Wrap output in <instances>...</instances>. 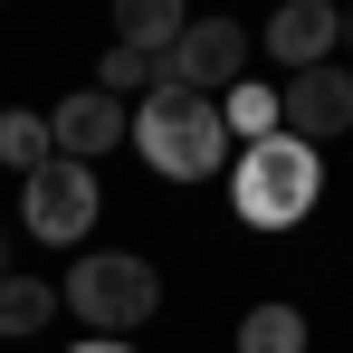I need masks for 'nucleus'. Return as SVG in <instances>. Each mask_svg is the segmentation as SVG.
Segmentation results:
<instances>
[{
	"instance_id": "nucleus-1",
	"label": "nucleus",
	"mask_w": 353,
	"mask_h": 353,
	"mask_svg": "<svg viewBox=\"0 0 353 353\" xmlns=\"http://www.w3.org/2000/svg\"><path fill=\"white\" fill-rule=\"evenodd\" d=\"M134 143H143V163L163 181H210L230 163V124H220L210 96H191V86H153L143 115H134Z\"/></svg>"
},
{
	"instance_id": "nucleus-2",
	"label": "nucleus",
	"mask_w": 353,
	"mask_h": 353,
	"mask_svg": "<svg viewBox=\"0 0 353 353\" xmlns=\"http://www.w3.org/2000/svg\"><path fill=\"white\" fill-rule=\"evenodd\" d=\"M315 191H325V163L296 143V134H268V143H248L230 172V201L248 230H296L305 210H315Z\"/></svg>"
},
{
	"instance_id": "nucleus-3",
	"label": "nucleus",
	"mask_w": 353,
	"mask_h": 353,
	"mask_svg": "<svg viewBox=\"0 0 353 353\" xmlns=\"http://www.w3.org/2000/svg\"><path fill=\"white\" fill-rule=\"evenodd\" d=\"M58 305H77L86 315V334H105V344H124L153 305H163V277H153V258H124V248H86L77 268H67V296Z\"/></svg>"
},
{
	"instance_id": "nucleus-4",
	"label": "nucleus",
	"mask_w": 353,
	"mask_h": 353,
	"mask_svg": "<svg viewBox=\"0 0 353 353\" xmlns=\"http://www.w3.org/2000/svg\"><path fill=\"white\" fill-rule=\"evenodd\" d=\"M96 210H105V191L86 163H39V172L19 181V220L29 239H48V248H77V239L96 230Z\"/></svg>"
},
{
	"instance_id": "nucleus-5",
	"label": "nucleus",
	"mask_w": 353,
	"mask_h": 353,
	"mask_svg": "<svg viewBox=\"0 0 353 353\" xmlns=\"http://www.w3.org/2000/svg\"><path fill=\"white\" fill-rule=\"evenodd\" d=\"M239 67H248V29L239 19H181L172 58H163V86L210 96V86H239Z\"/></svg>"
},
{
	"instance_id": "nucleus-6",
	"label": "nucleus",
	"mask_w": 353,
	"mask_h": 353,
	"mask_svg": "<svg viewBox=\"0 0 353 353\" xmlns=\"http://www.w3.org/2000/svg\"><path fill=\"white\" fill-rule=\"evenodd\" d=\"M344 124H353V77L305 67V77H287V86H277V134H296L305 153H315L325 134H344Z\"/></svg>"
},
{
	"instance_id": "nucleus-7",
	"label": "nucleus",
	"mask_w": 353,
	"mask_h": 353,
	"mask_svg": "<svg viewBox=\"0 0 353 353\" xmlns=\"http://www.w3.org/2000/svg\"><path fill=\"white\" fill-rule=\"evenodd\" d=\"M334 48H344V10H325V0H287L277 19H268V58L277 67H334Z\"/></svg>"
},
{
	"instance_id": "nucleus-8",
	"label": "nucleus",
	"mask_w": 353,
	"mask_h": 353,
	"mask_svg": "<svg viewBox=\"0 0 353 353\" xmlns=\"http://www.w3.org/2000/svg\"><path fill=\"white\" fill-rule=\"evenodd\" d=\"M124 134V105L105 96V86H86V96H67L58 115H48V143H58V163H86L96 172V153Z\"/></svg>"
},
{
	"instance_id": "nucleus-9",
	"label": "nucleus",
	"mask_w": 353,
	"mask_h": 353,
	"mask_svg": "<svg viewBox=\"0 0 353 353\" xmlns=\"http://www.w3.org/2000/svg\"><path fill=\"white\" fill-rule=\"evenodd\" d=\"M172 39H181L172 0H124L115 10V48H134V58H172Z\"/></svg>"
},
{
	"instance_id": "nucleus-10",
	"label": "nucleus",
	"mask_w": 353,
	"mask_h": 353,
	"mask_svg": "<svg viewBox=\"0 0 353 353\" xmlns=\"http://www.w3.org/2000/svg\"><path fill=\"white\" fill-rule=\"evenodd\" d=\"M0 163H10L19 181L39 172V163H58V143H48V115H29V105H10V115H0Z\"/></svg>"
},
{
	"instance_id": "nucleus-11",
	"label": "nucleus",
	"mask_w": 353,
	"mask_h": 353,
	"mask_svg": "<svg viewBox=\"0 0 353 353\" xmlns=\"http://www.w3.org/2000/svg\"><path fill=\"white\" fill-rule=\"evenodd\" d=\"M239 353H305V315L296 305H248L239 315Z\"/></svg>"
},
{
	"instance_id": "nucleus-12",
	"label": "nucleus",
	"mask_w": 353,
	"mask_h": 353,
	"mask_svg": "<svg viewBox=\"0 0 353 353\" xmlns=\"http://www.w3.org/2000/svg\"><path fill=\"white\" fill-rule=\"evenodd\" d=\"M220 124H230V143H268V134H277V86H248V77H239Z\"/></svg>"
},
{
	"instance_id": "nucleus-13",
	"label": "nucleus",
	"mask_w": 353,
	"mask_h": 353,
	"mask_svg": "<svg viewBox=\"0 0 353 353\" xmlns=\"http://www.w3.org/2000/svg\"><path fill=\"white\" fill-rule=\"evenodd\" d=\"M48 315H58V296L39 277H0V334H39Z\"/></svg>"
},
{
	"instance_id": "nucleus-14",
	"label": "nucleus",
	"mask_w": 353,
	"mask_h": 353,
	"mask_svg": "<svg viewBox=\"0 0 353 353\" xmlns=\"http://www.w3.org/2000/svg\"><path fill=\"white\" fill-rule=\"evenodd\" d=\"M96 86H105V96H134V86H163V58H134V48H105V67H96Z\"/></svg>"
},
{
	"instance_id": "nucleus-15",
	"label": "nucleus",
	"mask_w": 353,
	"mask_h": 353,
	"mask_svg": "<svg viewBox=\"0 0 353 353\" xmlns=\"http://www.w3.org/2000/svg\"><path fill=\"white\" fill-rule=\"evenodd\" d=\"M77 353H134V344H105V334H86V344H77Z\"/></svg>"
},
{
	"instance_id": "nucleus-16",
	"label": "nucleus",
	"mask_w": 353,
	"mask_h": 353,
	"mask_svg": "<svg viewBox=\"0 0 353 353\" xmlns=\"http://www.w3.org/2000/svg\"><path fill=\"white\" fill-rule=\"evenodd\" d=\"M0 277H10V239H0Z\"/></svg>"
},
{
	"instance_id": "nucleus-17",
	"label": "nucleus",
	"mask_w": 353,
	"mask_h": 353,
	"mask_svg": "<svg viewBox=\"0 0 353 353\" xmlns=\"http://www.w3.org/2000/svg\"><path fill=\"white\" fill-rule=\"evenodd\" d=\"M344 48H353V19H344Z\"/></svg>"
}]
</instances>
